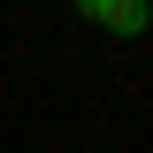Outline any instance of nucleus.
I'll return each mask as SVG.
<instances>
[{"label":"nucleus","instance_id":"f257e3e1","mask_svg":"<svg viewBox=\"0 0 153 153\" xmlns=\"http://www.w3.org/2000/svg\"><path fill=\"white\" fill-rule=\"evenodd\" d=\"M92 23H107V31H123V38H138L146 31V0H76Z\"/></svg>","mask_w":153,"mask_h":153}]
</instances>
